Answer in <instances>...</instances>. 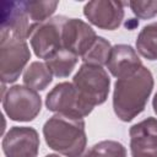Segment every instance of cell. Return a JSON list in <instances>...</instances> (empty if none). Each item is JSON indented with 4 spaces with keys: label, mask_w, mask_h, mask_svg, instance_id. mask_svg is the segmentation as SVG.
<instances>
[{
    "label": "cell",
    "mask_w": 157,
    "mask_h": 157,
    "mask_svg": "<svg viewBox=\"0 0 157 157\" xmlns=\"http://www.w3.org/2000/svg\"><path fill=\"white\" fill-rule=\"evenodd\" d=\"M153 90V76L142 65L135 74L117 78L113 91V109L121 121H131L146 108Z\"/></svg>",
    "instance_id": "1"
},
{
    "label": "cell",
    "mask_w": 157,
    "mask_h": 157,
    "mask_svg": "<svg viewBox=\"0 0 157 157\" xmlns=\"http://www.w3.org/2000/svg\"><path fill=\"white\" fill-rule=\"evenodd\" d=\"M45 144L65 157H81L87 145L83 118L55 113L43 125Z\"/></svg>",
    "instance_id": "2"
},
{
    "label": "cell",
    "mask_w": 157,
    "mask_h": 157,
    "mask_svg": "<svg viewBox=\"0 0 157 157\" xmlns=\"http://www.w3.org/2000/svg\"><path fill=\"white\" fill-rule=\"evenodd\" d=\"M72 83L81 97L93 108L103 104L108 98L110 78L103 66L83 63L75 74Z\"/></svg>",
    "instance_id": "3"
},
{
    "label": "cell",
    "mask_w": 157,
    "mask_h": 157,
    "mask_svg": "<svg viewBox=\"0 0 157 157\" xmlns=\"http://www.w3.org/2000/svg\"><path fill=\"white\" fill-rule=\"evenodd\" d=\"M1 98L5 114L13 121H32L42 109L38 92L25 85L11 86Z\"/></svg>",
    "instance_id": "4"
},
{
    "label": "cell",
    "mask_w": 157,
    "mask_h": 157,
    "mask_svg": "<svg viewBox=\"0 0 157 157\" xmlns=\"http://www.w3.org/2000/svg\"><path fill=\"white\" fill-rule=\"evenodd\" d=\"M66 16H55L40 23H31L28 39L37 58L47 60L63 48V26Z\"/></svg>",
    "instance_id": "5"
},
{
    "label": "cell",
    "mask_w": 157,
    "mask_h": 157,
    "mask_svg": "<svg viewBox=\"0 0 157 157\" xmlns=\"http://www.w3.org/2000/svg\"><path fill=\"white\" fill-rule=\"evenodd\" d=\"M31 59L26 39L0 36V78L4 85L15 82Z\"/></svg>",
    "instance_id": "6"
},
{
    "label": "cell",
    "mask_w": 157,
    "mask_h": 157,
    "mask_svg": "<svg viewBox=\"0 0 157 157\" xmlns=\"http://www.w3.org/2000/svg\"><path fill=\"white\" fill-rule=\"evenodd\" d=\"M45 105L48 110L85 118L93 110L78 93L72 82H60L47 94Z\"/></svg>",
    "instance_id": "7"
},
{
    "label": "cell",
    "mask_w": 157,
    "mask_h": 157,
    "mask_svg": "<svg viewBox=\"0 0 157 157\" xmlns=\"http://www.w3.org/2000/svg\"><path fill=\"white\" fill-rule=\"evenodd\" d=\"M124 5L121 1L92 0L85 4L83 15L93 26L105 29H117L124 20Z\"/></svg>",
    "instance_id": "8"
},
{
    "label": "cell",
    "mask_w": 157,
    "mask_h": 157,
    "mask_svg": "<svg viewBox=\"0 0 157 157\" xmlns=\"http://www.w3.org/2000/svg\"><path fill=\"white\" fill-rule=\"evenodd\" d=\"M5 157H37L39 135L31 126H12L2 139Z\"/></svg>",
    "instance_id": "9"
},
{
    "label": "cell",
    "mask_w": 157,
    "mask_h": 157,
    "mask_svg": "<svg viewBox=\"0 0 157 157\" xmlns=\"http://www.w3.org/2000/svg\"><path fill=\"white\" fill-rule=\"evenodd\" d=\"M129 135L132 157H157V118L148 117L134 124Z\"/></svg>",
    "instance_id": "10"
},
{
    "label": "cell",
    "mask_w": 157,
    "mask_h": 157,
    "mask_svg": "<svg viewBox=\"0 0 157 157\" xmlns=\"http://www.w3.org/2000/svg\"><path fill=\"white\" fill-rule=\"evenodd\" d=\"M94 29L80 18H66L63 26V48L82 56L97 39Z\"/></svg>",
    "instance_id": "11"
},
{
    "label": "cell",
    "mask_w": 157,
    "mask_h": 157,
    "mask_svg": "<svg viewBox=\"0 0 157 157\" xmlns=\"http://www.w3.org/2000/svg\"><path fill=\"white\" fill-rule=\"evenodd\" d=\"M29 17L22 1H5L1 7V37L28 38Z\"/></svg>",
    "instance_id": "12"
},
{
    "label": "cell",
    "mask_w": 157,
    "mask_h": 157,
    "mask_svg": "<svg viewBox=\"0 0 157 157\" xmlns=\"http://www.w3.org/2000/svg\"><path fill=\"white\" fill-rule=\"evenodd\" d=\"M105 66L114 77L123 78L140 70L142 67V63L131 45L115 44L112 47L110 56Z\"/></svg>",
    "instance_id": "13"
},
{
    "label": "cell",
    "mask_w": 157,
    "mask_h": 157,
    "mask_svg": "<svg viewBox=\"0 0 157 157\" xmlns=\"http://www.w3.org/2000/svg\"><path fill=\"white\" fill-rule=\"evenodd\" d=\"M22 80L25 86L34 91H43L52 83L53 74L45 63L33 61L25 70Z\"/></svg>",
    "instance_id": "14"
},
{
    "label": "cell",
    "mask_w": 157,
    "mask_h": 157,
    "mask_svg": "<svg viewBox=\"0 0 157 157\" xmlns=\"http://www.w3.org/2000/svg\"><path fill=\"white\" fill-rule=\"evenodd\" d=\"M78 61V56L70 52L69 49L61 48L56 53H54L50 58L45 60L47 66L52 71V74L59 78L67 77L75 69Z\"/></svg>",
    "instance_id": "15"
},
{
    "label": "cell",
    "mask_w": 157,
    "mask_h": 157,
    "mask_svg": "<svg viewBox=\"0 0 157 157\" xmlns=\"http://www.w3.org/2000/svg\"><path fill=\"white\" fill-rule=\"evenodd\" d=\"M137 53L147 60H157V22L142 27L136 38Z\"/></svg>",
    "instance_id": "16"
},
{
    "label": "cell",
    "mask_w": 157,
    "mask_h": 157,
    "mask_svg": "<svg viewBox=\"0 0 157 157\" xmlns=\"http://www.w3.org/2000/svg\"><path fill=\"white\" fill-rule=\"evenodd\" d=\"M112 52V45L108 39L104 37L98 36L92 47L81 56L82 61L85 64H92V65H98L103 66L107 65L109 56Z\"/></svg>",
    "instance_id": "17"
},
{
    "label": "cell",
    "mask_w": 157,
    "mask_h": 157,
    "mask_svg": "<svg viewBox=\"0 0 157 157\" xmlns=\"http://www.w3.org/2000/svg\"><path fill=\"white\" fill-rule=\"evenodd\" d=\"M25 10L32 23H40L49 18L55 12L58 1H22Z\"/></svg>",
    "instance_id": "18"
},
{
    "label": "cell",
    "mask_w": 157,
    "mask_h": 157,
    "mask_svg": "<svg viewBox=\"0 0 157 157\" xmlns=\"http://www.w3.org/2000/svg\"><path fill=\"white\" fill-rule=\"evenodd\" d=\"M81 157H126V148L114 140H104L94 144Z\"/></svg>",
    "instance_id": "19"
},
{
    "label": "cell",
    "mask_w": 157,
    "mask_h": 157,
    "mask_svg": "<svg viewBox=\"0 0 157 157\" xmlns=\"http://www.w3.org/2000/svg\"><path fill=\"white\" fill-rule=\"evenodd\" d=\"M132 13L141 20H148L157 15V1H129Z\"/></svg>",
    "instance_id": "20"
},
{
    "label": "cell",
    "mask_w": 157,
    "mask_h": 157,
    "mask_svg": "<svg viewBox=\"0 0 157 157\" xmlns=\"http://www.w3.org/2000/svg\"><path fill=\"white\" fill-rule=\"evenodd\" d=\"M152 107H153L155 113L157 114V92H156V94H155V97H153V99H152Z\"/></svg>",
    "instance_id": "21"
},
{
    "label": "cell",
    "mask_w": 157,
    "mask_h": 157,
    "mask_svg": "<svg viewBox=\"0 0 157 157\" xmlns=\"http://www.w3.org/2000/svg\"><path fill=\"white\" fill-rule=\"evenodd\" d=\"M45 157H60L59 155H54V153H49V155H47Z\"/></svg>",
    "instance_id": "22"
}]
</instances>
